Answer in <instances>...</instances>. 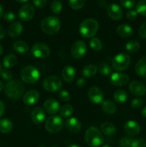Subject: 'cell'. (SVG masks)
<instances>
[{"label":"cell","mask_w":146,"mask_h":147,"mask_svg":"<svg viewBox=\"0 0 146 147\" xmlns=\"http://www.w3.org/2000/svg\"><path fill=\"white\" fill-rule=\"evenodd\" d=\"M25 87L20 80H11L5 85L4 93L9 98L19 99L24 93Z\"/></svg>","instance_id":"cell-1"},{"label":"cell","mask_w":146,"mask_h":147,"mask_svg":"<svg viewBox=\"0 0 146 147\" xmlns=\"http://www.w3.org/2000/svg\"><path fill=\"white\" fill-rule=\"evenodd\" d=\"M99 28V24L94 19H86L81 22L79 27V32L84 38H92Z\"/></svg>","instance_id":"cell-2"},{"label":"cell","mask_w":146,"mask_h":147,"mask_svg":"<svg viewBox=\"0 0 146 147\" xmlns=\"http://www.w3.org/2000/svg\"><path fill=\"white\" fill-rule=\"evenodd\" d=\"M60 21L55 16H49L42 21L41 28L44 33L50 35L55 34L60 30Z\"/></svg>","instance_id":"cell-3"},{"label":"cell","mask_w":146,"mask_h":147,"mask_svg":"<svg viewBox=\"0 0 146 147\" xmlns=\"http://www.w3.org/2000/svg\"><path fill=\"white\" fill-rule=\"evenodd\" d=\"M84 138L86 143L92 147L100 146L104 141L101 131L95 126H90L87 129Z\"/></svg>","instance_id":"cell-4"},{"label":"cell","mask_w":146,"mask_h":147,"mask_svg":"<svg viewBox=\"0 0 146 147\" xmlns=\"http://www.w3.org/2000/svg\"><path fill=\"white\" fill-rule=\"evenodd\" d=\"M21 78L24 83L31 84L39 80L40 76V71L36 67L32 65H27L23 67L20 73Z\"/></svg>","instance_id":"cell-5"},{"label":"cell","mask_w":146,"mask_h":147,"mask_svg":"<svg viewBox=\"0 0 146 147\" xmlns=\"http://www.w3.org/2000/svg\"><path fill=\"white\" fill-rule=\"evenodd\" d=\"M131 59L129 55L126 53H120L115 56L112 61V66L113 69L117 71H123L129 67Z\"/></svg>","instance_id":"cell-6"},{"label":"cell","mask_w":146,"mask_h":147,"mask_svg":"<svg viewBox=\"0 0 146 147\" xmlns=\"http://www.w3.org/2000/svg\"><path fill=\"white\" fill-rule=\"evenodd\" d=\"M64 126L63 119L57 116H52L47 119L45 123V129L51 134L60 132Z\"/></svg>","instance_id":"cell-7"},{"label":"cell","mask_w":146,"mask_h":147,"mask_svg":"<svg viewBox=\"0 0 146 147\" xmlns=\"http://www.w3.org/2000/svg\"><path fill=\"white\" fill-rule=\"evenodd\" d=\"M43 88L48 92H56L61 89L62 82L61 79L55 76H50L46 78L42 83Z\"/></svg>","instance_id":"cell-8"},{"label":"cell","mask_w":146,"mask_h":147,"mask_svg":"<svg viewBox=\"0 0 146 147\" xmlns=\"http://www.w3.org/2000/svg\"><path fill=\"white\" fill-rule=\"evenodd\" d=\"M31 54L36 58L43 59L48 57L50 54V49L46 44L38 42L34 44L31 49Z\"/></svg>","instance_id":"cell-9"},{"label":"cell","mask_w":146,"mask_h":147,"mask_svg":"<svg viewBox=\"0 0 146 147\" xmlns=\"http://www.w3.org/2000/svg\"><path fill=\"white\" fill-rule=\"evenodd\" d=\"M87 45L83 41H77L72 45L71 55L74 59H80L87 53Z\"/></svg>","instance_id":"cell-10"},{"label":"cell","mask_w":146,"mask_h":147,"mask_svg":"<svg viewBox=\"0 0 146 147\" xmlns=\"http://www.w3.org/2000/svg\"><path fill=\"white\" fill-rule=\"evenodd\" d=\"M88 98L94 104H100L102 103L104 98L103 92L100 88L92 86L88 90Z\"/></svg>","instance_id":"cell-11"},{"label":"cell","mask_w":146,"mask_h":147,"mask_svg":"<svg viewBox=\"0 0 146 147\" xmlns=\"http://www.w3.org/2000/svg\"><path fill=\"white\" fill-rule=\"evenodd\" d=\"M34 8L31 4L23 5L19 10V17L22 21H29L34 17Z\"/></svg>","instance_id":"cell-12"},{"label":"cell","mask_w":146,"mask_h":147,"mask_svg":"<svg viewBox=\"0 0 146 147\" xmlns=\"http://www.w3.org/2000/svg\"><path fill=\"white\" fill-rule=\"evenodd\" d=\"M110 81L113 86L121 87L127 84L129 82V77L125 73H114L110 76Z\"/></svg>","instance_id":"cell-13"},{"label":"cell","mask_w":146,"mask_h":147,"mask_svg":"<svg viewBox=\"0 0 146 147\" xmlns=\"http://www.w3.org/2000/svg\"><path fill=\"white\" fill-rule=\"evenodd\" d=\"M130 91L136 96H143L146 92V87L144 83L139 80H133L128 87Z\"/></svg>","instance_id":"cell-14"},{"label":"cell","mask_w":146,"mask_h":147,"mask_svg":"<svg viewBox=\"0 0 146 147\" xmlns=\"http://www.w3.org/2000/svg\"><path fill=\"white\" fill-rule=\"evenodd\" d=\"M107 13L113 20H119L123 17V11L121 7L117 4H111L107 7Z\"/></svg>","instance_id":"cell-15"},{"label":"cell","mask_w":146,"mask_h":147,"mask_svg":"<svg viewBox=\"0 0 146 147\" xmlns=\"http://www.w3.org/2000/svg\"><path fill=\"white\" fill-rule=\"evenodd\" d=\"M44 111L49 114H55L60 109V103L54 98H49L44 103Z\"/></svg>","instance_id":"cell-16"},{"label":"cell","mask_w":146,"mask_h":147,"mask_svg":"<svg viewBox=\"0 0 146 147\" xmlns=\"http://www.w3.org/2000/svg\"><path fill=\"white\" fill-rule=\"evenodd\" d=\"M40 98V94L36 90H28L23 96V102L27 106H31L37 102Z\"/></svg>","instance_id":"cell-17"},{"label":"cell","mask_w":146,"mask_h":147,"mask_svg":"<svg viewBox=\"0 0 146 147\" xmlns=\"http://www.w3.org/2000/svg\"><path fill=\"white\" fill-rule=\"evenodd\" d=\"M45 113L40 107H35L31 112V119L36 124H41L45 120Z\"/></svg>","instance_id":"cell-18"},{"label":"cell","mask_w":146,"mask_h":147,"mask_svg":"<svg viewBox=\"0 0 146 147\" xmlns=\"http://www.w3.org/2000/svg\"><path fill=\"white\" fill-rule=\"evenodd\" d=\"M124 130L126 133L131 136H136L140 132V126L134 121H128L124 126Z\"/></svg>","instance_id":"cell-19"},{"label":"cell","mask_w":146,"mask_h":147,"mask_svg":"<svg viewBox=\"0 0 146 147\" xmlns=\"http://www.w3.org/2000/svg\"><path fill=\"white\" fill-rule=\"evenodd\" d=\"M65 127L69 131L77 133L80 131L82 128L81 122L77 119L74 117L70 118L65 122Z\"/></svg>","instance_id":"cell-20"},{"label":"cell","mask_w":146,"mask_h":147,"mask_svg":"<svg viewBox=\"0 0 146 147\" xmlns=\"http://www.w3.org/2000/svg\"><path fill=\"white\" fill-rule=\"evenodd\" d=\"M23 32V25L19 22H14L9 27L8 34L12 38H17Z\"/></svg>","instance_id":"cell-21"},{"label":"cell","mask_w":146,"mask_h":147,"mask_svg":"<svg viewBox=\"0 0 146 147\" xmlns=\"http://www.w3.org/2000/svg\"><path fill=\"white\" fill-rule=\"evenodd\" d=\"M62 77L63 80L67 83L73 81L75 78V70L74 67L70 65L65 66L62 71Z\"/></svg>","instance_id":"cell-22"},{"label":"cell","mask_w":146,"mask_h":147,"mask_svg":"<svg viewBox=\"0 0 146 147\" xmlns=\"http://www.w3.org/2000/svg\"><path fill=\"white\" fill-rule=\"evenodd\" d=\"M135 72L137 76L146 78V56L138 60L135 65Z\"/></svg>","instance_id":"cell-23"},{"label":"cell","mask_w":146,"mask_h":147,"mask_svg":"<svg viewBox=\"0 0 146 147\" xmlns=\"http://www.w3.org/2000/svg\"><path fill=\"white\" fill-rule=\"evenodd\" d=\"M117 34L123 37H129L133 34V30L130 26L127 24H120L117 28Z\"/></svg>","instance_id":"cell-24"},{"label":"cell","mask_w":146,"mask_h":147,"mask_svg":"<svg viewBox=\"0 0 146 147\" xmlns=\"http://www.w3.org/2000/svg\"><path fill=\"white\" fill-rule=\"evenodd\" d=\"M100 129H101L102 133L104 134L106 136H113L115 134L116 129L114 124L110 122H104V123H102L101 126H100Z\"/></svg>","instance_id":"cell-25"},{"label":"cell","mask_w":146,"mask_h":147,"mask_svg":"<svg viewBox=\"0 0 146 147\" xmlns=\"http://www.w3.org/2000/svg\"><path fill=\"white\" fill-rule=\"evenodd\" d=\"M101 107L103 111L108 115L114 114L116 111V109H117L115 104L113 101H111V100H104V101H102Z\"/></svg>","instance_id":"cell-26"},{"label":"cell","mask_w":146,"mask_h":147,"mask_svg":"<svg viewBox=\"0 0 146 147\" xmlns=\"http://www.w3.org/2000/svg\"><path fill=\"white\" fill-rule=\"evenodd\" d=\"M13 49L17 53H20V54H23L28 51L29 46L25 42L21 41V40H17L13 43L12 45Z\"/></svg>","instance_id":"cell-27"},{"label":"cell","mask_w":146,"mask_h":147,"mask_svg":"<svg viewBox=\"0 0 146 147\" xmlns=\"http://www.w3.org/2000/svg\"><path fill=\"white\" fill-rule=\"evenodd\" d=\"M13 128V123L7 119H0V132L3 134L9 133Z\"/></svg>","instance_id":"cell-28"},{"label":"cell","mask_w":146,"mask_h":147,"mask_svg":"<svg viewBox=\"0 0 146 147\" xmlns=\"http://www.w3.org/2000/svg\"><path fill=\"white\" fill-rule=\"evenodd\" d=\"M97 71V68L94 65H87V66L82 69V74L84 77L86 78H91L93 77L96 75Z\"/></svg>","instance_id":"cell-29"},{"label":"cell","mask_w":146,"mask_h":147,"mask_svg":"<svg viewBox=\"0 0 146 147\" xmlns=\"http://www.w3.org/2000/svg\"><path fill=\"white\" fill-rule=\"evenodd\" d=\"M17 62V58L14 54H9L3 60V65L7 68L14 67Z\"/></svg>","instance_id":"cell-30"},{"label":"cell","mask_w":146,"mask_h":147,"mask_svg":"<svg viewBox=\"0 0 146 147\" xmlns=\"http://www.w3.org/2000/svg\"><path fill=\"white\" fill-rule=\"evenodd\" d=\"M113 97L117 103H123L127 100V93L123 90H117L114 93Z\"/></svg>","instance_id":"cell-31"},{"label":"cell","mask_w":146,"mask_h":147,"mask_svg":"<svg viewBox=\"0 0 146 147\" xmlns=\"http://www.w3.org/2000/svg\"><path fill=\"white\" fill-rule=\"evenodd\" d=\"M125 48L130 53H137L140 48V44L136 40H130L126 44Z\"/></svg>","instance_id":"cell-32"},{"label":"cell","mask_w":146,"mask_h":147,"mask_svg":"<svg viewBox=\"0 0 146 147\" xmlns=\"http://www.w3.org/2000/svg\"><path fill=\"white\" fill-rule=\"evenodd\" d=\"M90 45L94 51L98 52L102 47V43L98 37H92L90 42Z\"/></svg>","instance_id":"cell-33"},{"label":"cell","mask_w":146,"mask_h":147,"mask_svg":"<svg viewBox=\"0 0 146 147\" xmlns=\"http://www.w3.org/2000/svg\"><path fill=\"white\" fill-rule=\"evenodd\" d=\"M72 112H73V108L70 104L64 105L63 106H62V108L60 109V116H62V117L64 118L70 116V115L72 113Z\"/></svg>","instance_id":"cell-34"},{"label":"cell","mask_w":146,"mask_h":147,"mask_svg":"<svg viewBox=\"0 0 146 147\" xmlns=\"http://www.w3.org/2000/svg\"><path fill=\"white\" fill-rule=\"evenodd\" d=\"M50 9L54 14H59L62 9V3L60 0H53L50 5Z\"/></svg>","instance_id":"cell-35"},{"label":"cell","mask_w":146,"mask_h":147,"mask_svg":"<svg viewBox=\"0 0 146 147\" xmlns=\"http://www.w3.org/2000/svg\"><path fill=\"white\" fill-rule=\"evenodd\" d=\"M85 1L86 0H69V4L72 9L78 10L84 7Z\"/></svg>","instance_id":"cell-36"},{"label":"cell","mask_w":146,"mask_h":147,"mask_svg":"<svg viewBox=\"0 0 146 147\" xmlns=\"http://www.w3.org/2000/svg\"><path fill=\"white\" fill-rule=\"evenodd\" d=\"M136 11L142 16H146V0H140L136 5Z\"/></svg>","instance_id":"cell-37"},{"label":"cell","mask_w":146,"mask_h":147,"mask_svg":"<svg viewBox=\"0 0 146 147\" xmlns=\"http://www.w3.org/2000/svg\"><path fill=\"white\" fill-rule=\"evenodd\" d=\"M98 70L100 74L102 76H108L112 72V68L110 67V66L106 63L100 64L98 67Z\"/></svg>","instance_id":"cell-38"},{"label":"cell","mask_w":146,"mask_h":147,"mask_svg":"<svg viewBox=\"0 0 146 147\" xmlns=\"http://www.w3.org/2000/svg\"><path fill=\"white\" fill-rule=\"evenodd\" d=\"M133 139L131 137H123L119 141V146L120 147H130L131 143Z\"/></svg>","instance_id":"cell-39"},{"label":"cell","mask_w":146,"mask_h":147,"mask_svg":"<svg viewBox=\"0 0 146 147\" xmlns=\"http://www.w3.org/2000/svg\"><path fill=\"white\" fill-rule=\"evenodd\" d=\"M130 147H146V141L141 138L133 139Z\"/></svg>","instance_id":"cell-40"},{"label":"cell","mask_w":146,"mask_h":147,"mask_svg":"<svg viewBox=\"0 0 146 147\" xmlns=\"http://www.w3.org/2000/svg\"><path fill=\"white\" fill-rule=\"evenodd\" d=\"M120 4L124 8L130 9L135 4V0H120Z\"/></svg>","instance_id":"cell-41"},{"label":"cell","mask_w":146,"mask_h":147,"mask_svg":"<svg viewBox=\"0 0 146 147\" xmlns=\"http://www.w3.org/2000/svg\"><path fill=\"white\" fill-rule=\"evenodd\" d=\"M59 98L62 101L67 102L70 100V94L68 91L65 90H60V93H59Z\"/></svg>","instance_id":"cell-42"},{"label":"cell","mask_w":146,"mask_h":147,"mask_svg":"<svg viewBox=\"0 0 146 147\" xmlns=\"http://www.w3.org/2000/svg\"><path fill=\"white\" fill-rule=\"evenodd\" d=\"M0 75H1V77L2 78V79H4V80H11V79L12 78V75H11V73L7 69H4V70H1V73H0Z\"/></svg>","instance_id":"cell-43"},{"label":"cell","mask_w":146,"mask_h":147,"mask_svg":"<svg viewBox=\"0 0 146 147\" xmlns=\"http://www.w3.org/2000/svg\"><path fill=\"white\" fill-rule=\"evenodd\" d=\"M143 100L140 98H135L134 100H133V101L131 102V107L133 109H138L143 106Z\"/></svg>","instance_id":"cell-44"},{"label":"cell","mask_w":146,"mask_h":147,"mask_svg":"<svg viewBox=\"0 0 146 147\" xmlns=\"http://www.w3.org/2000/svg\"><path fill=\"white\" fill-rule=\"evenodd\" d=\"M4 17V21L7 22H11L14 21L16 18V16L14 14V13L11 12V11H7L4 14V15L3 16Z\"/></svg>","instance_id":"cell-45"},{"label":"cell","mask_w":146,"mask_h":147,"mask_svg":"<svg viewBox=\"0 0 146 147\" xmlns=\"http://www.w3.org/2000/svg\"><path fill=\"white\" fill-rule=\"evenodd\" d=\"M126 17L128 20L130 21H134L137 19V11H135V10H130L126 14Z\"/></svg>","instance_id":"cell-46"},{"label":"cell","mask_w":146,"mask_h":147,"mask_svg":"<svg viewBox=\"0 0 146 147\" xmlns=\"http://www.w3.org/2000/svg\"><path fill=\"white\" fill-rule=\"evenodd\" d=\"M32 2L35 7L38 8H44L47 3V0H32Z\"/></svg>","instance_id":"cell-47"},{"label":"cell","mask_w":146,"mask_h":147,"mask_svg":"<svg viewBox=\"0 0 146 147\" xmlns=\"http://www.w3.org/2000/svg\"><path fill=\"white\" fill-rule=\"evenodd\" d=\"M139 34L143 39H146V22L140 26L139 29Z\"/></svg>","instance_id":"cell-48"},{"label":"cell","mask_w":146,"mask_h":147,"mask_svg":"<svg viewBox=\"0 0 146 147\" xmlns=\"http://www.w3.org/2000/svg\"><path fill=\"white\" fill-rule=\"evenodd\" d=\"M86 84V81L83 78H80L77 80V83H76V85L78 88H83Z\"/></svg>","instance_id":"cell-49"},{"label":"cell","mask_w":146,"mask_h":147,"mask_svg":"<svg viewBox=\"0 0 146 147\" xmlns=\"http://www.w3.org/2000/svg\"><path fill=\"white\" fill-rule=\"evenodd\" d=\"M4 111H5V107H4V103H2L1 100H0V118L3 116L4 113Z\"/></svg>","instance_id":"cell-50"},{"label":"cell","mask_w":146,"mask_h":147,"mask_svg":"<svg viewBox=\"0 0 146 147\" xmlns=\"http://www.w3.org/2000/svg\"><path fill=\"white\" fill-rule=\"evenodd\" d=\"M5 37V31H4V29L0 26V40L3 39Z\"/></svg>","instance_id":"cell-51"},{"label":"cell","mask_w":146,"mask_h":147,"mask_svg":"<svg viewBox=\"0 0 146 147\" xmlns=\"http://www.w3.org/2000/svg\"><path fill=\"white\" fill-rule=\"evenodd\" d=\"M3 16H4V8L1 4H0V20L2 18Z\"/></svg>","instance_id":"cell-52"},{"label":"cell","mask_w":146,"mask_h":147,"mask_svg":"<svg viewBox=\"0 0 146 147\" xmlns=\"http://www.w3.org/2000/svg\"><path fill=\"white\" fill-rule=\"evenodd\" d=\"M141 113H142V116H143V117L146 118V106L143 108V110H142L141 111Z\"/></svg>","instance_id":"cell-53"},{"label":"cell","mask_w":146,"mask_h":147,"mask_svg":"<svg viewBox=\"0 0 146 147\" xmlns=\"http://www.w3.org/2000/svg\"><path fill=\"white\" fill-rule=\"evenodd\" d=\"M3 88H4V85H3V83L0 80V92L2 91Z\"/></svg>","instance_id":"cell-54"},{"label":"cell","mask_w":146,"mask_h":147,"mask_svg":"<svg viewBox=\"0 0 146 147\" xmlns=\"http://www.w3.org/2000/svg\"><path fill=\"white\" fill-rule=\"evenodd\" d=\"M17 1H18V2H20V3H24V2H27V1H28L29 0H16Z\"/></svg>","instance_id":"cell-55"},{"label":"cell","mask_w":146,"mask_h":147,"mask_svg":"<svg viewBox=\"0 0 146 147\" xmlns=\"http://www.w3.org/2000/svg\"><path fill=\"white\" fill-rule=\"evenodd\" d=\"M68 147H82V146H79V145H77V144H72V145H70Z\"/></svg>","instance_id":"cell-56"},{"label":"cell","mask_w":146,"mask_h":147,"mask_svg":"<svg viewBox=\"0 0 146 147\" xmlns=\"http://www.w3.org/2000/svg\"><path fill=\"white\" fill-rule=\"evenodd\" d=\"M2 53H3V47H2V46L0 45V55H1Z\"/></svg>","instance_id":"cell-57"},{"label":"cell","mask_w":146,"mask_h":147,"mask_svg":"<svg viewBox=\"0 0 146 147\" xmlns=\"http://www.w3.org/2000/svg\"><path fill=\"white\" fill-rule=\"evenodd\" d=\"M102 147H111V146H109V145H104V146H103Z\"/></svg>","instance_id":"cell-58"},{"label":"cell","mask_w":146,"mask_h":147,"mask_svg":"<svg viewBox=\"0 0 146 147\" xmlns=\"http://www.w3.org/2000/svg\"><path fill=\"white\" fill-rule=\"evenodd\" d=\"M1 65L0 64V73H1Z\"/></svg>","instance_id":"cell-59"},{"label":"cell","mask_w":146,"mask_h":147,"mask_svg":"<svg viewBox=\"0 0 146 147\" xmlns=\"http://www.w3.org/2000/svg\"><path fill=\"white\" fill-rule=\"evenodd\" d=\"M145 83H146V80H145Z\"/></svg>","instance_id":"cell-60"}]
</instances>
